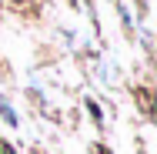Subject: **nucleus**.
Instances as JSON below:
<instances>
[{
    "label": "nucleus",
    "instance_id": "1",
    "mask_svg": "<svg viewBox=\"0 0 157 154\" xmlns=\"http://www.w3.org/2000/svg\"><path fill=\"white\" fill-rule=\"evenodd\" d=\"M0 114H3V117H7L10 124H17V114L10 111V104H7V101H0Z\"/></svg>",
    "mask_w": 157,
    "mask_h": 154
}]
</instances>
